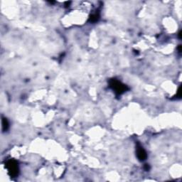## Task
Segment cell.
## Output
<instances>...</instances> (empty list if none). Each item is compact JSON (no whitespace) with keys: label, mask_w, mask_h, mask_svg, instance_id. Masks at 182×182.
Listing matches in <instances>:
<instances>
[{"label":"cell","mask_w":182,"mask_h":182,"mask_svg":"<svg viewBox=\"0 0 182 182\" xmlns=\"http://www.w3.org/2000/svg\"><path fill=\"white\" fill-rule=\"evenodd\" d=\"M110 87L113 89L115 92L117 93L118 94H122V93H124L126 90V86L122 84L119 81L115 80H112L110 83Z\"/></svg>","instance_id":"cell-1"},{"label":"cell","mask_w":182,"mask_h":182,"mask_svg":"<svg viewBox=\"0 0 182 182\" xmlns=\"http://www.w3.org/2000/svg\"><path fill=\"white\" fill-rule=\"evenodd\" d=\"M7 168L11 177H15L18 174V166L14 161H9L7 164Z\"/></svg>","instance_id":"cell-2"},{"label":"cell","mask_w":182,"mask_h":182,"mask_svg":"<svg viewBox=\"0 0 182 182\" xmlns=\"http://www.w3.org/2000/svg\"><path fill=\"white\" fill-rule=\"evenodd\" d=\"M136 155H137L138 159L140 161H144L147 158V153H146L145 150L143 149V147H142L141 146H137V148H136Z\"/></svg>","instance_id":"cell-3"},{"label":"cell","mask_w":182,"mask_h":182,"mask_svg":"<svg viewBox=\"0 0 182 182\" xmlns=\"http://www.w3.org/2000/svg\"><path fill=\"white\" fill-rule=\"evenodd\" d=\"M8 127H9V123H8V121L7 119H5V118H3L2 120V128L4 131H6L8 129Z\"/></svg>","instance_id":"cell-4"},{"label":"cell","mask_w":182,"mask_h":182,"mask_svg":"<svg viewBox=\"0 0 182 182\" xmlns=\"http://www.w3.org/2000/svg\"><path fill=\"white\" fill-rule=\"evenodd\" d=\"M98 19V15L97 14H95L92 15L90 18V20L92 21V22H94V21H96Z\"/></svg>","instance_id":"cell-5"}]
</instances>
